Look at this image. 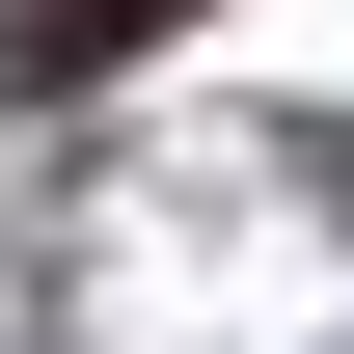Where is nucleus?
I'll list each match as a JSON object with an SVG mask.
<instances>
[{
	"label": "nucleus",
	"instance_id": "obj_1",
	"mask_svg": "<svg viewBox=\"0 0 354 354\" xmlns=\"http://www.w3.org/2000/svg\"><path fill=\"white\" fill-rule=\"evenodd\" d=\"M109 55H164V0H0V82H28V109L109 82Z\"/></svg>",
	"mask_w": 354,
	"mask_h": 354
}]
</instances>
